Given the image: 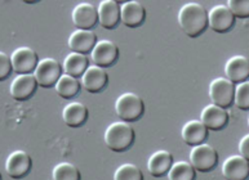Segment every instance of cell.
<instances>
[{
  "label": "cell",
  "instance_id": "obj_12",
  "mask_svg": "<svg viewBox=\"0 0 249 180\" xmlns=\"http://www.w3.org/2000/svg\"><path fill=\"white\" fill-rule=\"evenodd\" d=\"M37 86L39 84L34 75H17L12 81L9 93L13 99L22 102L34 96Z\"/></svg>",
  "mask_w": 249,
  "mask_h": 180
},
{
  "label": "cell",
  "instance_id": "obj_31",
  "mask_svg": "<svg viewBox=\"0 0 249 180\" xmlns=\"http://www.w3.org/2000/svg\"><path fill=\"white\" fill-rule=\"evenodd\" d=\"M239 152L240 156L249 161V134H246L239 142Z\"/></svg>",
  "mask_w": 249,
  "mask_h": 180
},
{
  "label": "cell",
  "instance_id": "obj_28",
  "mask_svg": "<svg viewBox=\"0 0 249 180\" xmlns=\"http://www.w3.org/2000/svg\"><path fill=\"white\" fill-rule=\"evenodd\" d=\"M234 102L239 110L249 111V80L235 86Z\"/></svg>",
  "mask_w": 249,
  "mask_h": 180
},
{
  "label": "cell",
  "instance_id": "obj_3",
  "mask_svg": "<svg viewBox=\"0 0 249 180\" xmlns=\"http://www.w3.org/2000/svg\"><path fill=\"white\" fill-rule=\"evenodd\" d=\"M115 112L122 121H138L145 114V103L136 93L126 92L115 100Z\"/></svg>",
  "mask_w": 249,
  "mask_h": 180
},
{
  "label": "cell",
  "instance_id": "obj_16",
  "mask_svg": "<svg viewBox=\"0 0 249 180\" xmlns=\"http://www.w3.org/2000/svg\"><path fill=\"white\" fill-rule=\"evenodd\" d=\"M225 75L234 84H240L249 79V58L246 55H232L225 63Z\"/></svg>",
  "mask_w": 249,
  "mask_h": 180
},
{
  "label": "cell",
  "instance_id": "obj_8",
  "mask_svg": "<svg viewBox=\"0 0 249 180\" xmlns=\"http://www.w3.org/2000/svg\"><path fill=\"white\" fill-rule=\"evenodd\" d=\"M31 166H33V160L30 154L21 149L9 153L5 160V171L8 177L12 179H22L26 177L30 173Z\"/></svg>",
  "mask_w": 249,
  "mask_h": 180
},
{
  "label": "cell",
  "instance_id": "obj_24",
  "mask_svg": "<svg viewBox=\"0 0 249 180\" xmlns=\"http://www.w3.org/2000/svg\"><path fill=\"white\" fill-rule=\"evenodd\" d=\"M80 88H82V82L79 81V79L66 74H63L60 77V80L57 81V84L54 85L56 93L63 99L74 98L80 92Z\"/></svg>",
  "mask_w": 249,
  "mask_h": 180
},
{
  "label": "cell",
  "instance_id": "obj_26",
  "mask_svg": "<svg viewBox=\"0 0 249 180\" xmlns=\"http://www.w3.org/2000/svg\"><path fill=\"white\" fill-rule=\"evenodd\" d=\"M53 180H82V174L78 166L71 162H61L57 164L52 170Z\"/></svg>",
  "mask_w": 249,
  "mask_h": 180
},
{
  "label": "cell",
  "instance_id": "obj_25",
  "mask_svg": "<svg viewBox=\"0 0 249 180\" xmlns=\"http://www.w3.org/2000/svg\"><path fill=\"white\" fill-rule=\"evenodd\" d=\"M196 170L187 161H177L172 165L168 180H195Z\"/></svg>",
  "mask_w": 249,
  "mask_h": 180
},
{
  "label": "cell",
  "instance_id": "obj_22",
  "mask_svg": "<svg viewBox=\"0 0 249 180\" xmlns=\"http://www.w3.org/2000/svg\"><path fill=\"white\" fill-rule=\"evenodd\" d=\"M88 108L80 102H71L63 107L62 120L70 128H80L88 120Z\"/></svg>",
  "mask_w": 249,
  "mask_h": 180
},
{
  "label": "cell",
  "instance_id": "obj_29",
  "mask_svg": "<svg viewBox=\"0 0 249 180\" xmlns=\"http://www.w3.org/2000/svg\"><path fill=\"white\" fill-rule=\"evenodd\" d=\"M226 5L230 8L235 18H248L249 17V0H229Z\"/></svg>",
  "mask_w": 249,
  "mask_h": 180
},
{
  "label": "cell",
  "instance_id": "obj_2",
  "mask_svg": "<svg viewBox=\"0 0 249 180\" xmlns=\"http://www.w3.org/2000/svg\"><path fill=\"white\" fill-rule=\"evenodd\" d=\"M136 134L133 128L125 121H116L105 130L104 140L108 149L114 152L128 151L134 143Z\"/></svg>",
  "mask_w": 249,
  "mask_h": 180
},
{
  "label": "cell",
  "instance_id": "obj_7",
  "mask_svg": "<svg viewBox=\"0 0 249 180\" xmlns=\"http://www.w3.org/2000/svg\"><path fill=\"white\" fill-rule=\"evenodd\" d=\"M13 71L18 75H30L39 63L37 53L30 47H19L11 54Z\"/></svg>",
  "mask_w": 249,
  "mask_h": 180
},
{
  "label": "cell",
  "instance_id": "obj_13",
  "mask_svg": "<svg viewBox=\"0 0 249 180\" xmlns=\"http://www.w3.org/2000/svg\"><path fill=\"white\" fill-rule=\"evenodd\" d=\"M222 175L226 180H247L249 178V161L240 154H232L222 164Z\"/></svg>",
  "mask_w": 249,
  "mask_h": 180
},
{
  "label": "cell",
  "instance_id": "obj_18",
  "mask_svg": "<svg viewBox=\"0 0 249 180\" xmlns=\"http://www.w3.org/2000/svg\"><path fill=\"white\" fill-rule=\"evenodd\" d=\"M98 23L104 29L114 30L118 27L120 19V5L115 0H102L97 7Z\"/></svg>",
  "mask_w": 249,
  "mask_h": 180
},
{
  "label": "cell",
  "instance_id": "obj_20",
  "mask_svg": "<svg viewBox=\"0 0 249 180\" xmlns=\"http://www.w3.org/2000/svg\"><path fill=\"white\" fill-rule=\"evenodd\" d=\"M208 135L209 130L205 128V125L200 120H190L182 126V130H181V136H182L183 142L191 147L204 143Z\"/></svg>",
  "mask_w": 249,
  "mask_h": 180
},
{
  "label": "cell",
  "instance_id": "obj_17",
  "mask_svg": "<svg viewBox=\"0 0 249 180\" xmlns=\"http://www.w3.org/2000/svg\"><path fill=\"white\" fill-rule=\"evenodd\" d=\"M200 121L208 130H222L229 124V114L222 107L216 104H208L203 108L200 114Z\"/></svg>",
  "mask_w": 249,
  "mask_h": 180
},
{
  "label": "cell",
  "instance_id": "obj_5",
  "mask_svg": "<svg viewBox=\"0 0 249 180\" xmlns=\"http://www.w3.org/2000/svg\"><path fill=\"white\" fill-rule=\"evenodd\" d=\"M189 162L199 173H209L218 164V152L211 144H199L190 152Z\"/></svg>",
  "mask_w": 249,
  "mask_h": 180
},
{
  "label": "cell",
  "instance_id": "obj_21",
  "mask_svg": "<svg viewBox=\"0 0 249 180\" xmlns=\"http://www.w3.org/2000/svg\"><path fill=\"white\" fill-rule=\"evenodd\" d=\"M173 164L175 162H173V156L171 152L159 149L150 156L147 161V170L154 178H161L164 175H168Z\"/></svg>",
  "mask_w": 249,
  "mask_h": 180
},
{
  "label": "cell",
  "instance_id": "obj_23",
  "mask_svg": "<svg viewBox=\"0 0 249 180\" xmlns=\"http://www.w3.org/2000/svg\"><path fill=\"white\" fill-rule=\"evenodd\" d=\"M89 67V61L84 54L71 51L63 59V74L70 75L72 77H82Z\"/></svg>",
  "mask_w": 249,
  "mask_h": 180
},
{
  "label": "cell",
  "instance_id": "obj_32",
  "mask_svg": "<svg viewBox=\"0 0 249 180\" xmlns=\"http://www.w3.org/2000/svg\"><path fill=\"white\" fill-rule=\"evenodd\" d=\"M248 126H249V117H248Z\"/></svg>",
  "mask_w": 249,
  "mask_h": 180
},
{
  "label": "cell",
  "instance_id": "obj_10",
  "mask_svg": "<svg viewBox=\"0 0 249 180\" xmlns=\"http://www.w3.org/2000/svg\"><path fill=\"white\" fill-rule=\"evenodd\" d=\"M92 61L96 66L107 68L111 67L119 58V48L111 40H100L90 53Z\"/></svg>",
  "mask_w": 249,
  "mask_h": 180
},
{
  "label": "cell",
  "instance_id": "obj_9",
  "mask_svg": "<svg viewBox=\"0 0 249 180\" xmlns=\"http://www.w3.org/2000/svg\"><path fill=\"white\" fill-rule=\"evenodd\" d=\"M234 23L235 16L226 4H217L208 12V27L214 33H227Z\"/></svg>",
  "mask_w": 249,
  "mask_h": 180
},
{
  "label": "cell",
  "instance_id": "obj_15",
  "mask_svg": "<svg viewBox=\"0 0 249 180\" xmlns=\"http://www.w3.org/2000/svg\"><path fill=\"white\" fill-rule=\"evenodd\" d=\"M120 19L129 29L140 27L146 19L145 7L137 0L125 1L123 5H120Z\"/></svg>",
  "mask_w": 249,
  "mask_h": 180
},
{
  "label": "cell",
  "instance_id": "obj_6",
  "mask_svg": "<svg viewBox=\"0 0 249 180\" xmlns=\"http://www.w3.org/2000/svg\"><path fill=\"white\" fill-rule=\"evenodd\" d=\"M62 66L60 62L54 58H43L39 61L37 67L34 71V76L36 79L37 84L41 88H52L57 84L62 76Z\"/></svg>",
  "mask_w": 249,
  "mask_h": 180
},
{
  "label": "cell",
  "instance_id": "obj_4",
  "mask_svg": "<svg viewBox=\"0 0 249 180\" xmlns=\"http://www.w3.org/2000/svg\"><path fill=\"white\" fill-rule=\"evenodd\" d=\"M208 94L213 104L226 110L234 103L235 84L227 77H216L209 84Z\"/></svg>",
  "mask_w": 249,
  "mask_h": 180
},
{
  "label": "cell",
  "instance_id": "obj_19",
  "mask_svg": "<svg viewBox=\"0 0 249 180\" xmlns=\"http://www.w3.org/2000/svg\"><path fill=\"white\" fill-rule=\"evenodd\" d=\"M82 86L89 93L102 92L108 82V75L105 68L96 65L88 67L86 74L82 76Z\"/></svg>",
  "mask_w": 249,
  "mask_h": 180
},
{
  "label": "cell",
  "instance_id": "obj_14",
  "mask_svg": "<svg viewBox=\"0 0 249 180\" xmlns=\"http://www.w3.org/2000/svg\"><path fill=\"white\" fill-rule=\"evenodd\" d=\"M67 43L71 51L86 55L87 53H92L98 40L92 30H75L69 36Z\"/></svg>",
  "mask_w": 249,
  "mask_h": 180
},
{
  "label": "cell",
  "instance_id": "obj_11",
  "mask_svg": "<svg viewBox=\"0 0 249 180\" xmlns=\"http://www.w3.org/2000/svg\"><path fill=\"white\" fill-rule=\"evenodd\" d=\"M71 18L78 30H92L98 23V11L93 4L82 1L74 7Z\"/></svg>",
  "mask_w": 249,
  "mask_h": 180
},
{
  "label": "cell",
  "instance_id": "obj_27",
  "mask_svg": "<svg viewBox=\"0 0 249 180\" xmlns=\"http://www.w3.org/2000/svg\"><path fill=\"white\" fill-rule=\"evenodd\" d=\"M114 180H143V174L134 164H123L115 170Z\"/></svg>",
  "mask_w": 249,
  "mask_h": 180
},
{
  "label": "cell",
  "instance_id": "obj_1",
  "mask_svg": "<svg viewBox=\"0 0 249 180\" xmlns=\"http://www.w3.org/2000/svg\"><path fill=\"white\" fill-rule=\"evenodd\" d=\"M179 27L189 37H199L208 27V12L200 3L183 4L177 16Z\"/></svg>",
  "mask_w": 249,
  "mask_h": 180
},
{
  "label": "cell",
  "instance_id": "obj_30",
  "mask_svg": "<svg viewBox=\"0 0 249 180\" xmlns=\"http://www.w3.org/2000/svg\"><path fill=\"white\" fill-rule=\"evenodd\" d=\"M12 71H13V65H12L11 55L1 51L0 53V80L8 79Z\"/></svg>",
  "mask_w": 249,
  "mask_h": 180
}]
</instances>
